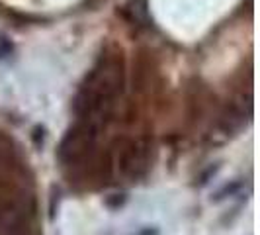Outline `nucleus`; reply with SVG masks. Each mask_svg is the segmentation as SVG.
<instances>
[{"label":"nucleus","instance_id":"1","mask_svg":"<svg viewBox=\"0 0 260 235\" xmlns=\"http://www.w3.org/2000/svg\"><path fill=\"white\" fill-rule=\"evenodd\" d=\"M123 91V63L119 57H106L92 69L78 91L75 112L78 122L102 130L112 118Z\"/></svg>","mask_w":260,"mask_h":235},{"label":"nucleus","instance_id":"2","mask_svg":"<svg viewBox=\"0 0 260 235\" xmlns=\"http://www.w3.org/2000/svg\"><path fill=\"white\" fill-rule=\"evenodd\" d=\"M149 165H151V143L143 137L125 139L117 149L116 169L121 179L137 181L147 172Z\"/></svg>","mask_w":260,"mask_h":235},{"label":"nucleus","instance_id":"3","mask_svg":"<svg viewBox=\"0 0 260 235\" xmlns=\"http://www.w3.org/2000/svg\"><path fill=\"white\" fill-rule=\"evenodd\" d=\"M100 130L88 126L84 122H77V126L67 133L59 147V159L65 165H75L84 161L92 153V149L96 147Z\"/></svg>","mask_w":260,"mask_h":235},{"label":"nucleus","instance_id":"4","mask_svg":"<svg viewBox=\"0 0 260 235\" xmlns=\"http://www.w3.org/2000/svg\"><path fill=\"white\" fill-rule=\"evenodd\" d=\"M29 216L20 204L0 206V235H29Z\"/></svg>","mask_w":260,"mask_h":235},{"label":"nucleus","instance_id":"5","mask_svg":"<svg viewBox=\"0 0 260 235\" xmlns=\"http://www.w3.org/2000/svg\"><path fill=\"white\" fill-rule=\"evenodd\" d=\"M125 12L131 14V20L137 24H145L147 22V6L145 0H131L129 4L125 6Z\"/></svg>","mask_w":260,"mask_h":235},{"label":"nucleus","instance_id":"6","mask_svg":"<svg viewBox=\"0 0 260 235\" xmlns=\"http://www.w3.org/2000/svg\"><path fill=\"white\" fill-rule=\"evenodd\" d=\"M137 235H156V231H151V229H143V231H139Z\"/></svg>","mask_w":260,"mask_h":235}]
</instances>
